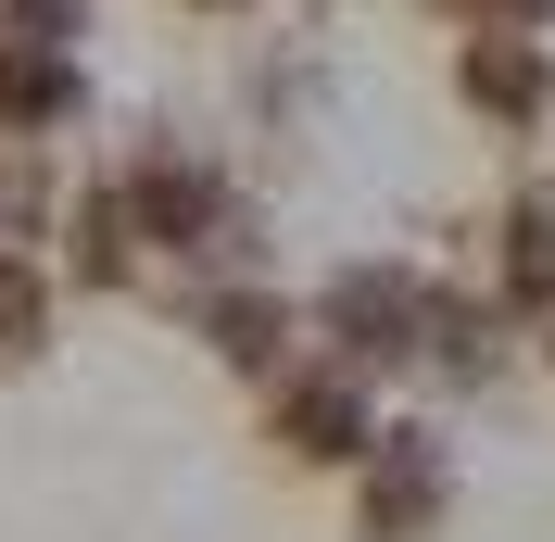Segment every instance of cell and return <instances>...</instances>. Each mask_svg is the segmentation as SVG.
<instances>
[{
    "label": "cell",
    "instance_id": "10",
    "mask_svg": "<svg viewBox=\"0 0 555 542\" xmlns=\"http://www.w3.org/2000/svg\"><path fill=\"white\" fill-rule=\"evenodd\" d=\"M215 13H228V0H215Z\"/></svg>",
    "mask_w": 555,
    "mask_h": 542
},
{
    "label": "cell",
    "instance_id": "1",
    "mask_svg": "<svg viewBox=\"0 0 555 542\" xmlns=\"http://www.w3.org/2000/svg\"><path fill=\"white\" fill-rule=\"evenodd\" d=\"M328 340H341V366H404L416 340H429V291L404 266H341L328 278Z\"/></svg>",
    "mask_w": 555,
    "mask_h": 542
},
{
    "label": "cell",
    "instance_id": "4",
    "mask_svg": "<svg viewBox=\"0 0 555 542\" xmlns=\"http://www.w3.org/2000/svg\"><path fill=\"white\" fill-rule=\"evenodd\" d=\"M278 441H291V454H366V391H353V378H304V391H278Z\"/></svg>",
    "mask_w": 555,
    "mask_h": 542
},
{
    "label": "cell",
    "instance_id": "7",
    "mask_svg": "<svg viewBox=\"0 0 555 542\" xmlns=\"http://www.w3.org/2000/svg\"><path fill=\"white\" fill-rule=\"evenodd\" d=\"M215 353H241V366H266L278 340H291V304H266V291H228V304H203Z\"/></svg>",
    "mask_w": 555,
    "mask_h": 542
},
{
    "label": "cell",
    "instance_id": "5",
    "mask_svg": "<svg viewBox=\"0 0 555 542\" xmlns=\"http://www.w3.org/2000/svg\"><path fill=\"white\" fill-rule=\"evenodd\" d=\"M0 114H13V127H51V114H76V76H64V51L13 38V51H0Z\"/></svg>",
    "mask_w": 555,
    "mask_h": 542
},
{
    "label": "cell",
    "instance_id": "6",
    "mask_svg": "<svg viewBox=\"0 0 555 542\" xmlns=\"http://www.w3.org/2000/svg\"><path fill=\"white\" fill-rule=\"evenodd\" d=\"M505 304H555V203L505 215Z\"/></svg>",
    "mask_w": 555,
    "mask_h": 542
},
{
    "label": "cell",
    "instance_id": "3",
    "mask_svg": "<svg viewBox=\"0 0 555 542\" xmlns=\"http://www.w3.org/2000/svg\"><path fill=\"white\" fill-rule=\"evenodd\" d=\"M454 76H467V102H480V114H505V127H530V114H543V89H555V76H543V51H530L518 26L467 38V64H454Z\"/></svg>",
    "mask_w": 555,
    "mask_h": 542
},
{
    "label": "cell",
    "instance_id": "8",
    "mask_svg": "<svg viewBox=\"0 0 555 542\" xmlns=\"http://www.w3.org/2000/svg\"><path fill=\"white\" fill-rule=\"evenodd\" d=\"M26 340H38V278L0 253V353H26Z\"/></svg>",
    "mask_w": 555,
    "mask_h": 542
},
{
    "label": "cell",
    "instance_id": "2",
    "mask_svg": "<svg viewBox=\"0 0 555 542\" xmlns=\"http://www.w3.org/2000/svg\"><path fill=\"white\" fill-rule=\"evenodd\" d=\"M442 441L429 429H379V467H366V542H416L442 517Z\"/></svg>",
    "mask_w": 555,
    "mask_h": 542
},
{
    "label": "cell",
    "instance_id": "9",
    "mask_svg": "<svg viewBox=\"0 0 555 542\" xmlns=\"http://www.w3.org/2000/svg\"><path fill=\"white\" fill-rule=\"evenodd\" d=\"M0 26L38 38V51H64V38H76V0H0Z\"/></svg>",
    "mask_w": 555,
    "mask_h": 542
}]
</instances>
